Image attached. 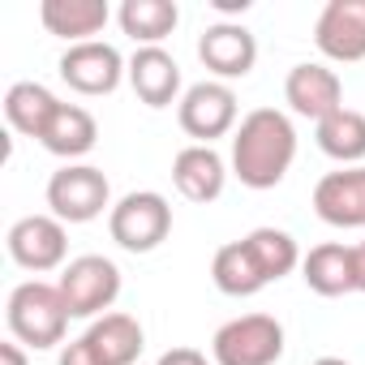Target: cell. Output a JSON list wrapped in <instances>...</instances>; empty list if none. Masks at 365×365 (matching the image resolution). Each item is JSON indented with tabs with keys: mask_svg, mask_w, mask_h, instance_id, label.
<instances>
[{
	"mask_svg": "<svg viewBox=\"0 0 365 365\" xmlns=\"http://www.w3.org/2000/svg\"><path fill=\"white\" fill-rule=\"evenodd\" d=\"M297 159V129L279 108H254L232 133V176L245 190H275Z\"/></svg>",
	"mask_w": 365,
	"mask_h": 365,
	"instance_id": "obj_1",
	"label": "cell"
},
{
	"mask_svg": "<svg viewBox=\"0 0 365 365\" xmlns=\"http://www.w3.org/2000/svg\"><path fill=\"white\" fill-rule=\"evenodd\" d=\"M9 331L18 344L26 348H56L65 344V331H69V305L61 297L56 284H43V279H26L9 292Z\"/></svg>",
	"mask_w": 365,
	"mask_h": 365,
	"instance_id": "obj_2",
	"label": "cell"
},
{
	"mask_svg": "<svg viewBox=\"0 0 365 365\" xmlns=\"http://www.w3.org/2000/svg\"><path fill=\"white\" fill-rule=\"evenodd\" d=\"M108 232L120 250L129 254H150L168 241L172 232V207L155 190H133L108 211Z\"/></svg>",
	"mask_w": 365,
	"mask_h": 365,
	"instance_id": "obj_3",
	"label": "cell"
},
{
	"mask_svg": "<svg viewBox=\"0 0 365 365\" xmlns=\"http://www.w3.org/2000/svg\"><path fill=\"white\" fill-rule=\"evenodd\" d=\"M284 356V322L271 314H241L211 339L215 365H275Z\"/></svg>",
	"mask_w": 365,
	"mask_h": 365,
	"instance_id": "obj_4",
	"label": "cell"
},
{
	"mask_svg": "<svg viewBox=\"0 0 365 365\" xmlns=\"http://www.w3.org/2000/svg\"><path fill=\"white\" fill-rule=\"evenodd\" d=\"M48 207L61 224H91L112 211V185L91 163H65L48 180Z\"/></svg>",
	"mask_w": 365,
	"mask_h": 365,
	"instance_id": "obj_5",
	"label": "cell"
},
{
	"mask_svg": "<svg viewBox=\"0 0 365 365\" xmlns=\"http://www.w3.org/2000/svg\"><path fill=\"white\" fill-rule=\"evenodd\" d=\"M56 288L69 305V318H103V309H112L120 297V267L103 254H82L61 271Z\"/></svg>",
	"mask_w": 365,
	"mask_h": 365,
	"instance_id": "obj_6",
	"label": "cell"
},
{
	"mask_svg": "<svg viewBox=\"0 0 365 365\" xmlns=\"http://www.w3.org/2000/svg\"><path fill=\"white\" fill-rule=\"evenodd\" d=\"M237 112H241L237 108V91L228 82H215V78L194 82L185 95H180V103H176L180 129H185L198 146H211L215 138L237 133Z\"/></svg>",
	"mask_w": 365,
	"mask_h": 365,
	"instance_id": "obj_7",
	"label": "cell"
},
{
	"mask_svg": "<svg viewBox=\"0 0 365 365\" xmlns=\"http://www.w3.org/2000/svg\"><path fill=\"white\" fill-rule=\"evenodd\" d=\"M56 69H61V82L69 91H78V95H112L120 86V78H129L125 56L112 43H103V39L65 48V56H61Z\"/></svg>",
	"mask_w": 365,
	"mask_h": 365,
	"instance_id": "obj_8",
	"label": "cell"
},
{
	"mask_svg": "<svg viewBox=\"0 0 365 365\" xmlns=\"http://www.w3.org/2000/svg\"><path fill=\"white\" fill-rule=\"evenodd\" d=\"M5 245H9V258H14L22 271L43 275V271L65 267L69 232H65V224H61L56 215H26V220H18V224L9 228Z\"/></svg>",
	"mask_w": 365,
	"mask_h": 365,
	"instance_id": "obj_9",
	"label": "cell"
},
{
	"mask_svg": "<svg viewBox=\"0 0 365 365\" xmlns=\"http://www.w3.org/2000/svg\"><path fill=\"white\" fill-rule=\"evenodd\" d=\"M314 43L327 61H365V0H327L314 22Z\"/></svg>",
	"mask_w": 365,
	"mask_h": 365,
	"instance_id": "obj_10",
	"label": "cell"
},
{
	"mask_svg": "<svg viewBox=\"0 0 365 365\" xmlns=\"http://www.w3.org/2000/svg\"><path fill=\"white\" fill-rule=\"evenodd\" d=\"M284 103L305 116V120H327L331 112L344 108V82L335 69L318 65V61H305V65H292L288 78H284Z\"/></svg>",
	"mask_w": 365,
	"mask_h": 365,
	"instance_id": "obj_11",
	"label": "cell"
},
{
	"mask_svg": "<svg viewBox=\"0 0 365 365\" xmlns=\"http://www.w3.org/2000/svg\"><path fill=\"white\" fill-rule=\"evenodd\" d=\"M198 61L215 73V82H232L245 78L258 65V39L250 35V26L241 22H215L202 31L198 39Z\"/></svg>",
	"mask_w": 365,
	"mask_h": 365,
	"instance_id": "obj_12",
	"label": "cell"
},
{
	"mask_svg": "<svg viewBox=\"0 0 365 365\" xmlns=\"http://www.w3.org/2000/svg\"><path fill=\"white\" fill-rule=\"evenodd\" d=\"M314 211L331 228H365V163L327 172L314 185Z\"/></svg>",
	"mask_w": 365,
	"mask_h": 365,
	"instance_id": "obj_13",
	"label": "cell"
},
{
	"mask_svg": "<svg viewBox=\"0 0 365 365\" xmlns=\"http://www.w3.org/2000/svg\"><path fill=\"white\" fill-rule=\"evenodd\" d=\"M172 185H176V194L185 198V202L207 207L228 185V163H224V155L215 146H198L194 142L185 150H176V159H172Z\"/></svg>",
	"mask_w": 365,
	"mask_h": 365,
	"instance_id": "obj_14",
	"label": "cell"
},
{
	"mask_svg": "<svg viewBox=\"0 0 365 365\" xmlns=\"http://www.w3.org/2000/svg\"><path fill=\"white\" fill-rule=\"evenodd\" d=\"M129 86L146 108L180 103V65L163 48H138L129 56Z\"/></svg>",
	"mask_w": 365,
	"mask_h": 365,
	"instance_id": "obj_15",
	"label": "cell"
},
{
	"mask_svg": "<svg viewBox=\"0 0 365 365\" xmlns=\"http://www.w3.org/2000/svg\"><path fill=\"white\" fill-rule=\"evenodd\" d=\"M301 279L318 297H348V292H356V254H352V245H339V241L314 245L301 258Z\"/></svg>",
	"mask_w": 365,
	"mask_h": 365,
	"instance_id": "obj_16",
	"label": "cell"
},
{
	"mask_svg": "<svg viewBox=\"0 0 365 365\" xmlns=\"http://www.w3.org/2000/svg\"><path fill=\"white\" fill-rule=\"evenodd\" d=\"M112 9H108V0H43L39 5V22L48 35L56 39H69L73 43H91L103 26H108Z\"/></svg>",
	"mask_w": 365,
	"mask_h": 365,
	"instance_id": "obj_17",
	"label": "cell"
},
{
	"mask_svg": "<svg viewBox=\"0 0 365 365\" xmlns=\"http://www.w3.org/2000/svg\"><path fill=\"white\" fill-rule=\"evenodd\" d=\"M82 339L95 348V356L103 365H133L146 348V331L133 314H103L86 327Z\"/></svg>",
	"mask_w": 365,
	"mask_h": 365,
	"instance_id": "obj_18",
	"label": "cell"
},
{
	"mask_svg": "<svg viewBox=\"0 0 365 365\" xmlns=\"http://www.w3.org/2000/svg\"><path fill=\"white\" fill-rule=\"evenodd\" d=\"M43 150H52L56 159H82V155H91L95 150V142H99V125H95V116L82 108V103H61V112L52 116V125L43 129Z\"/></svg>",
	"mask_w": 365,
	"mask_h": 365,
	"instance_id": "obj_19",
	"label": "cell"
},
{
	"mask_svg": "<svg viewBox=\"0 0 365 365\" xmlns=\"http://www.w3.org/2000/svg\"><path fill=\"white\" fill-rule=\"evenodd\" d=\"M314 138H318V150L327 159H335L339 168H361V159H365V112L339 108L314 125Z\"/></svg>",
	"mask_w": 365,
	"mask_h": 365,
	"instance_id": "obj_20",
	"label": "cell"
},
{
	"mask_svg": "<svg viewBox=\"0 0 365 365\" xmlns=\"http://www.w3.org/2000/svg\"><path fill=\"white\" fill-rule=\"evenodd\" d=\"M61 112V99L43 86V82H14L5 95V120L9 129L26 133V138H43V129L52 125V116Z\"/></svg>",
	"mask_w": 365,
	"mask_h": 365,
	"instance_id": "obj_21",
	"label": "cell"
},
{
	"mask_svg": "<svg viewBox=\"0 0 365 365\" xmlns=\"http://www.w3.org/2000/svg\"><path fill=\"white\" fill-rule=\"evenodd\" d=\"M116 22L120 31L142 43V48H159L176 22H180V9H176V0H125V5L116 9Z\"/></svg>",
	"mask_w": 365,
	"mask_h": 365,
	"instance_id": "obj_22",
	"label": "cell"
},
{
	"mask_svg": "<svg viewBox=\"0 0 365 365\" xmlns=\"http://www.w3.org/2000/svg\"><path fill=\"white\" fill-rule=\"evenodd\" d=\"M211 279H215V288L224 297H237V301L241 297H258L267 288V275L258 271V262H254V254H250L245 241H228V245L215 250Z\"/></svg>",
	"mask_w": 365,
	"mask_h": 365,
	"instance_id": "obj_23",
	"label": "cell"
},
{
	"mask_svg": "<svg viewBox=\"0 0 365 365\" xmlns=\"http://www.w3.org/2000/svg\"><path fill=\"white\" fill-rule=\"evenodd\" d=\"M241 241L250 245V254H254L258 271L267 275V284H275V279H284V275H292L301 267V250H297L292 232H284V228H254Z\"/></svg>",
	"mask_w": 365,
	"mask_h": 365,
	"instance_id": "obj_24",
	"label": "cell"
},
{
	"mask_svg": "<svg viewBox=\"0 0 365 365\" xmlns=\"http://www.w3.org/2000/svg\"><path fill=\"white\" fill-rule=\"evenodd\" d=\"M56 365H103V361H99L95 348L78 335V339H69V344L61 348V361H56Z\"/></svg>",
	"mask_w": 365,
	"mask_h": 365,
	"instance_id": "obj_25",
	"label": "cell"
},
{
	"mask_svg": "<svg viewBox=\"0 0 365 365\" xmlns=\"http://www.w3.org/2000/svg\"><path fill=\"white\" fill-rule=\"evenodd\" d=\"M155 365H215L207 352H198V348H168Z\"/></svg>",
	"mask_w": 365,
	"mask_h": 365,
	"instance_id": "obj_26",
	"label": "cell"
},
{
	"mask_svg": "<svg viewBox=\"0 0 365 365\" xmlns=\"http://www.w3.org/2000/svg\"><path fill=\"white\" fill-rule=\"evenodd\" d=\"M0 365H31V356H26V348L18 339H5L0 344Z\"/></svg>",
	"mask_w": 365,
	"mask_h": 365,
	"instance_id": "obj_27",
	"label": "cell"
},
{
	"mask_svg": "<svg viewBox=\"0 0 365 365\" xmlns=\"http://www.w3.org/2000/svg\"><path fill=\"white\" fill-rule=\"evenodd\" d=\"M352 254H356V292H365V241L352 245Z\"/></svg>",
	"mask_w": 365,
	"mask_h": 365,
	"instance_id": "obj_28",
	"label": "cell"
},
{
	"mask_svg": "<svg viewBox=\"0 0 365 365\" xmlns=\"http://www.w3.org/2000/svg\"><path fill=\"white\" fill-rule=\"evenodd\" d=\"M314 365H348V361H344V356H318Z\"/></svg>",
	"mask_w": 365,
	"mask_h": 365,
	"instance_id": "obj_29",
	"label": "cell"
}]
</instances>
